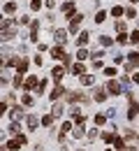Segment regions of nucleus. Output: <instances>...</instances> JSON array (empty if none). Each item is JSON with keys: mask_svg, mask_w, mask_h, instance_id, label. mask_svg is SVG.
Masks as SVG:
<instances>
[{"mask_svg": "<svg viewBox=\"0 0 139 151\" xmlns=\"http://www.w3.org/2000/svg\"><path fill=\"white\" fill-rule=\"evenodd\" d=\"M104 75H107V77H114V75H116V70H114V68H107V70H104Z\"/></svg>", "mask_w": 139, "mask_h": 151, "instance_id": "obj_40", "label": "nucleus"}, {"mask_svg": "<svg viewBox=\"0 0 139 151\" xmlns=\"http://www.w3.org/2000/svg\"><path fill=\"white\" fill-rule=\"evenodd\" d=\"M44 5H46V7L51 9V7H53V0H44Z\"/></svg>", "mask_w": 139, "mask_h": 151, "instance_id": "obj_42", "label": "nucleus"}, {"mask_svg": "<svg viewBox=\"0 0 139 151\" xmlns=\"http://www.w3.org/2000/svg\"><path fill=\"white\" fill-rule=\"evenodd\" d=\"M63 12H65L67 19H74V17H77V14H74V2H63Z\"/></svg>", "mask_w": 139, "mask_h": 151, "instance_id": "obj_3", "label": "nucleus"}, {"mask_svg": "<svg viewBox=\"0 0 139 151\" xmlns=\"http://www.w3.org/2000/svg\"><path fill=\"white\" fill-rule=\"evenodd\" d=\"M26 123H28V128H30V130H35V128H37V123H40V119H37V116H33V114H28V116H26Z\"/></svg>", "mask_w": 139, "mask_h": 151, "instance_id": "obj_6", "label": "nucleus"}, {"mask_svg": "<svg viewBox=\"0 0 139 151\" xmlns=\"http://www.w3.org/2000/svg\"><path fill=\"white\" fill-rule=\"evenodd\" d=\"M74 137H77V139H79V137H83V128H77V130H74Z\"/></svg>", "mask_w": 139, "mask_h": 151, "instance_id": "obj_41", "label": "nucleus"}, {"mask_svg": "<svg viewBox=\"0 0 139 151\" xmlns=\"http://www.w3.org/2000/svg\"><path fill=\"white\" fill-rule=\"evenodd\" d=\"M9 132H12V135H19V123H16V121L9 123Z\"/></svg>", "mask_w": 139, "mask_h": 151, "instance_id": "obj_28", "label": "nucleus"}, {"mask_svg": "<svg viewBox=\"0 0 139 151\" xmlns=\"http://www.w3.org/2000/svg\"><path fill=\"white\" fill-rule=\"evenodd\" d=\"M67 102H88L86 93H67Z\"/></svg>", "mask_w": 139, "mask_h": 151, "instance_id": "obj_1", "label": "nucleus"}, {"mask_svg": "<svg viewBox=\"0 0 139 151\" xmlns=\"http://www.w3.org/2000/svg\"><path fill=\"white\" fill-rule=\"evenodd\" d=\"M130 2H139V0H130Z\"/></svg>", "mask_w": 139, "mask_h": 151, "instance_id": "obj_44", "label": "nucleus"}, {"mask_svg": "<svg viewBox=\"0 0 139 151\" xmlns=\"http://www.w3.org/2000/svg\"><path fill=\"white\" fill-rule=\"evenodd\" d=\"M35 86H40V84H37V77H35V75H30L26 81H23V88H26V91H30V88H35Z\"/></svg>", "mask_w": 139, "mask_h": 151, "instance_id": "obj_4", "label": "nucleus"}, {"mask_svg": "<svg viewBox=\"0 0 139 151\" xmlns=\"http://www.w3.org/2000/svg\"><path fill=\"white\" fill-rule=\"evenodd\" d=\"M30 7H33V9L37 12V9H40V7H42V2H40V0H30Z\"/></svg>", "mask_w": 139, "mask_h": 151, "instance_id": "obj_32", "label": "nucleus"}, {"mask_svg": "<svg viewBox=\"0 0 139 151\" xmlns=\"http://www.w3.org/2000/svg\"><path fill=\"white\" fill-rule=\"evenodd\" d=\"M46 91V81H40V86H37V93H44Z\"/></svg>", "mask_w": 139, "mask_h": 151, "instance_id": "obj_36", "label": "nucleus"}, {"mask_svg": "<svg viewBox=\"0 0 139 151\" xmlns=\"http://www.w3.org/2000/svg\"><path fill=\"white\" fill-rule=\"evenodd\" d=\"M93 98H95V100H98V102H102V100H104V98H107V93H104V88H95V91H93Z\"/></svg>", "mask_w": 139, "mask_h": 151, "instance_id": "obj_12", "label": "nucleus"}, {"mask_svg": "<svg viewBox=\"0 0 139 151\" xmlns=\"http://www.w3.org/2000/svg\"><path fill=\"white\" fill-rule=\"evenodd\" d=\"M12 116H14V119H21V116H23V107H12Z\"/></svg>", "mask_w": 139, "mask_h": 151, "instance_id": "obj_17", "label": "nucleus"}, {"mask_svg": "<svg viewBox=\"0 0 139 151\" xmlns=\"http://www.w3.org/2000/svg\"><path fill=\"white\" fill-rule=\"evenodd\" d=\"M60 130H63V135H65L67 130H72V123H70V121H67V123H63V128H60Z\"/></svg>", "mask_w": 139, "mask_h": 151, "instance_id": "obj_35", "label": "nucleus"}, {"mask_svg": "<svg viewBox=\"0 0 139 151\" xmlns=\"http://www.w3.org/2000/svg\"><path fill=\"white\" fill-rule=\"evenodd\" d=\"M118 44H128V42H130V37H128V35H125V33H118Z\"/></svg>", "mask_w": 139, "mask_h": 151, "instance_id": "obj_25", "label": "nucleus"}, {"mask_svg": "<svg viewBox=\"0 0 139 151\" xmlns=\"http://www.w3.org/2000/svg\"><path fill=\"white\" fill-rule=\"evenodd\" d=\"M88 56H91V54H88V51H86V49L81 47V49H79V54H77V58H79V60H86Z\"/></svg>", "mask_w": 139, "mask_h": 151, "instance_id": "obj_23", "label": "nucleus"}, {"mask_svg": "<svg viewBox=\"0 0 139 151\" xmlns=\"http://www.w3.org/2000/svg\"><path fill=\"white\" fill-rule=\"evenodd\" d=\"M23 105H30V107H33V98H30V95H23Z\"/></svg>", "mask_w": 139, "mask_h": 151, "instance_id": "obj_38", "label": "nucleus"}, {"mask_svg": "<svg viewBox=\"0 0 139 151\" xmlns=\"http://www.w3.org/2000/svg\"><path fill=\"white\" fill-rule=\"evenodd\" d=\"M111 14H114V17H123V7H114Z\"/></svg>", "mask_w": 139, "mask_h": 151, "instance_id": "obj_33", "label": "nucleus"}, {"mask_svg": "<svg viewBox=\"0 0 139 151\" xmlns=\"http://www.w3.org/2000/svg\"><path fill=\"white\" fill-rule=\"evenodd\" d=\"M51 114H53V116L58 119L60 114H63V105H58V102H56V105H53V112H51Z\"/></svg>", "mask_w": 139, "mask_h": 151, "instance_id": "obj_24", "label": "nucleus"}, {"mask_svg": "<svg viewBox=\"0 0 139 151\" xmlns=\"http://www.w3.org/2000/svg\"><path fill=\"white\" fill-rule=\"evenodd\" d=\"M56 42H58V44H65V42H67V30H56Z\"/></svg>", "mask_w": 139, "mask_h": 151, "instance_id": "obj_10", "label": "nucleus"}, {"mask_svg": "<svg viewBox=\"0 0 139 151\" xmlns=\"http://www.w3.org/2000/svg\"><path fill=\"white\" fill-rule=\"evenodd\" d=\"M116 30H118V33H125V21H116Z\"/></svg>", "mask_w": 139, "mask_h": 151, "instance_id": "obj_30", "label": "nucleus"}, {"mask_svg": "<svg viewBox=\"0 0 139 151\" xmlns=\"http://www.w3.org/2000/svg\"><path fill=\"white\" fill-rule=\"evenodd\" d=\"M77 42H79V47H83V44H88V33H81Z\"/></svg>", "mask_w": 139, "mask_h": 151, "instance_id": "obj_21", "label": "nucleus"}, {"mask_svg": "<svg viewBox=\"0 0 139 151\" xmlns=\"http://www.w3.org/2000/svg\"><path fill=\"white\" fill-rule=\"evenodd\" d=\"M19 147H21L19 139H14V142H7V144H5V149H7V151H16Z\"/></svg>", "mask_w": 139, "mask_h": 151, "instance_id": "obj_14", "label": "nucleus"}, {"mask_svg": "<svg viewBox=\"0 0 139 151\" xmlns=\"http://www.w3.org/2000/svg\"><path fill=\"white\" fill-rule=\"evenodd\" d=\"M63 93H65V88H63V86L58 84V86H56V88H53V91L49 93V98H51V100H58V98H60Z\"/></svg>", "mask_w": 139, "mask_h": 151, "instance_id": "obj_9", "label": "nucleus"}, {"mask_svg": "<svg viewBox=\"0 0 139 151\" xmlns=\"http://www.w3.org/2000/svg\"><path fill=\"white\" fill-rule=\"evenodd\" d=\"M63 65H65V68H70V65H72V58L65 56V58H63Z\"/></svg>", "mask_w": 139, "mask_h": 151, "instance_id": "obj_39", "label": "nucleus"}, {"mask_svg": "<svg viewBox=\"0 0 139 151\" xmlns=\"http://www.w3.org/2000/svg\"><path fill=\"white\" fill-rule=\"evenodd\" d=\"M37 28H40V21L35 19L33 26H30V42H37Z\"/></svg>", "mask_w": 139, "mask_h": 151, "instance_id": "obj_8", "label": "nucleus"}, {"mask_svg": "<svg viewBox=\"0 0 139 151\" xmlns=\"http://www.w3.org/2000/svg\"><path fill=\"white\" fill-rule=\"evenodd\" d=\"M14 9H16L14 2H5V12H7V14H14Z\"/></svg>", "mask_w": 139, "mask_h": 151, "instance_id": "obj_19", "label": "nucleus"}, {"mask_svg": "<svg viewBox=\"0 0 139 151\" xmlns=\"http://www.w3.org/2000/svg\"><path fill=\"white\" fill-rule=\"evenodd\" d=\"M104 121H107V119H104V114H98V116H95V123H98V126H102Z\"/></svg>", "mask_w": 139, "mask_h": 151, "instance_id": "obj_34", "label": "nucleus"}, {"mask_svg": "<svg viewBox=\"0 0 139 151\" xmlns=\"http://www.w3.org/2000/svg\"><path fill=\"white\" fill-rule=\"evenodd\" d=\"M125 17H130V19H135V9H132V7H128V9H125Z\"/></svg>", "mask_w": 139, "mask_h": 151, "instance_id": "obj_37", "label": "nucleus"}, {"mask_svg": "<svg viewBox=\"0 0 139 151\" xmlns=\"http://www.w3.org/2000/svg\"><path fill=\"white\" fill-rule=\"evenodd\" d=\"M102 139H104V142H114L116 135H114V132H102Z\"/></svg>", "mask_w": 139, "mask_h": 151, "instance_id": "obj_20", "label": "nucleus"}, {"mask_svg": "<svg viewBox=\"0 0 139 151\" xmlns=\"http://www.w3.org/2000/svg\"><path fill=\"white\" fill-rule=\"evenodd\" d=\"M132 81H137V84H139V72H137L135 77H132Z\"/></svg>", "mask_w": 139, "mask_h": 151, "instance_id": "obj_43", "label": "nucleus"}, {"mask_svg": "<svg viewBox=\"0 0 139 151\" xmlns=\"http://www.w3.org/2000/svg\"><path fill=\"white\" fill-rule=\"evenodd\" d=\"M107 91H109L111 95H118V93H120V84H118V81H114V79H111V81L107 84Z\"/></svg>", "mask_w": 139, "mask_h": 151, "instance_id": "obj_5", "label": "nucleus"}, {"mask_svg": "<svg viewBox=\"0 0 139 151\" xmlns=\"http://www.w3.org/2000/svg\"><path fill=\"white\" fill-rule=\"evenodd\" d=\"M81 84H83V86H91V84H93V77L91 75H81Z\"/></svg>", "mask_w": 139, "mask_h": 151, "instance_id": "obj_18", "label": "nucleus"}, {"mask_svg": "<svg viewBox=\"0 0 139 151\" xmlns=\"http://www.w3.org/2000/svg\"><path fill=\"white\" fill-rule=\"evenodd\" d=\"M51 77H53V81H60V79L65 77V68H53V70H51Z\"/></svg>", "mask_w": 139, "mask_h": 151, "instance_id": "obj_7", "label": "nucleus"}, {"mask_svg": "<svg viewBox=\"0 0 139 151\" xmlns=\"http://www.w3.org/2000/svg\"><path fill=\"white\" fill-rule=\"evenodd\" d=\"M83 70H86V68H83V63H77V65H74V68H72V72H74V75H83Z\"/></svg>", "mask_w": 139, "mask_h": 151, "instance_id": "obj_16", "label": "nucleus"}, {"mask_svg": "<svg viewBox=\"0 0 139 151\" xmlns=\"http://www.w3.org/2000/svg\"><path fill=\"white\" fill-rule=\"evenodd\" d=\"M137 65H139V54L132 51L130 58H128V63H125V70H132V68H137Z\"/></svg>", "mask_w": 139, "mask_h": 151, "instance_id": "obj_2", "label": "nucleus"}, {"mask_svg": "<svg viewBox=\"0 0 139 151\" xmlns=\"http://www.w3.org/2000/svg\"><path fill=\"white\" fill-rule=\"evenodd\" d=\"M104 19H107V12H98V17H95V23H102Z\"/></svg>", "mask_w": 139, "mask_h": 151, "instance_id": "obj_29", "label": "nucleus"}, {"mask_svg": "<svg viewBox=\"0 0 139 151\" xmlns=\"http://www.w3.org/2000/svg\"><path fill=\"white\" fill-rule=\"evenodd\" d=\"M51 56H53V58H60V60H63V58L67 56V54H65L60 47H53V49H51Z\"/></svg>", "mask_w": 139, "mask_h": 151, "instance_id": "obj_11", "label": "nucleus"}, {"mask_svg": "<svg viewBox=\"0 0 139 151\" xmlns=\"http://www.w3.org/2000/svg\"><path fill=\"white\" fill-rule=\"evenodd\" d=\"M16 70H19L21 75H26V70H28V60H26V58H21V60H19V65H16Z\"/></svg>", "mask_w": 139, "mask_h": 151, "instance_id": "obj_13", "label": "nucleus"}, {"mask_svg": "<svg viewBox=\"0 0 139 151\" xmlns=\"http://www.w3.org/2000/svg\"><path fill=\"white\" fill-rule=\"evenodd\" d=\"M53 119H56V116H53V114H51V116H49V114H46V116H44V119H42V123H44V126H51V123H53Z\"/></svg>", "mask_w": 139, "mask_h": 151, "instance_id": "obj_26", "label": "nucleus"}, {"mask_svg": "<svg viewBox=\"0 0 139 151\" xmlns=\"http://www.w3.org/2000/svg\"><path fill=\"white\" fill-rule=\"evenodd\" d=\"M100 44H102V47H111V40L107 37V35H102V37H100Z\"/></svg>", "mask_w": 139, "mask_h": 151, "instance_id": "obj_27", "label": "nucleus"}, {"mask_svg": "<svg viewBox=\"0 0 139 151\" xmlns=\"http://www.w3.org/2000/svg\"><path fill=\"white\" fill-rule=\"evenodd\" d=\"M114 144H116V149H118V151H123V149H125V139H123V137H118V135H116Z\"/></svg>", "mask_w": 139, "mask_h": 151, "instance_id": "obj_15", "label": "nucleus"}, {"mask_svg": "<svg viewBox=\"0 0 139 151\" xmlns=\"http://www.w3.org/2000/svg\"><path fill=\"white\" fill-rule=\"evenodd\" d=\"M23 81H26V79H23V75H21V72L14 77V86H16V88H19V86H23Z\"/></svg>", "mask_w": 139, "mask_h": 151, "instance_id": "obj_22", "label": "nucleus"}, {"mask_svg": "<svg viewBox=\"0 0 139 151\" xmlns=\"http://www.w3.org/2000/svg\"><path fill=\"white\" fill-rule=\"evenodd\" d=\"M130 42H135V44H139V30H135V33L130 35Z\"/></svg>", "mask_w": 139, "mask_h": 151, "instance_id": "obj_31", "label": "nucleus"}]
</instances>
